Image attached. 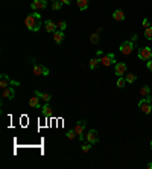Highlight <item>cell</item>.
<instances>
[{
    "instance_id": "17",
    "label": "cell",
    "mask_w": 152,
    "mask_h": 169,
    "mask_svg": "<svg viewBox=\"0 0 152 169\" xmlns=\"http://www.w3.org/2000/svg\"><path fill=\"white\" fill-rule=\"evenodd\" d=\"M29 107H32V108H40V98H38L37 94H35L34 98L29 99Z\"/></svg>"
},
{
    "instance_id": "5",
    "label": "cell",
    "mask_w": 152,
    "mask_h": 169,
    "mask_svg": "<svg viewBox=\"0 0 152 169\" xmlns=\"http://www.w3.org/2000/svg\"><path fill=\"white\" fill-rule=\"evenodd\" d=\"M116 63H117V60H116V55H114V53H104V55L101 56V64L105 66V67L114 66Z\"/></svg>"
},
{
    "instance_id": "19",
    "label": "cell",
    "mask_w": 152,
    "mask_h": 169,
    "mask_svg": "<svg viewBox=\"0 0 152 169\" xmlns=\"http://www.w3.org/2000/svg\"><path fill=\"white\" fill-rule=\"evenodd\" d=\"M140 94H142L143 98L149 96V94H151V87H149V85H143V87L140 88Z\"/></svg>"
},
{
    "instance_id": "1",
    "label": "cell",
    "mask_w": 152,
    "mask_h": 169,
    "mask_svg": "<svg viewBox=\"0 0 152 169\" xmlns=\"http://www.w3.org/2000/svg\"><path fill=\"white\" fill-rule=\"evenodd\" d=\"M25 25H26V28H28L31 32H38L44 23H43L41 15H40L38 12H31V14L26 15V18H25Z\"/></svg>"
},
{
    "instance_id": "32",
    "label": "cell",
    "mask_w": 152,
    "mask_h": 169,
    "mask_svg": "<svg viewBox=\"0 0 152 169\" xmlns=\"http://www.w3.org/2000/svg\"><path fill=\"white\" fill-rule=\"evenodd\" d=\"M146 67H148V70H152V60H149V61H148Z\"/></svg>"
},
{
    "instance_id": "16",
    "label": "cell",
    "mask_w": 152,
    "mask_h": 169,
    "mask_svg": "<svg viewBox=\"0 0 152 169\" xmlns=\"http://www.w3.org/2000/svg\"><path fill=\"white\" fill-rule=\"evenodd\" d=\"M41 108H43V116H46V117H50V116H52V110H50L49 102H44V105H43Z\"/></svg>"
},
{
    "instance_id": "23",
    "label": "cell",
    "mask_w": 152,
    "mask_h": 169,
    "mask_svg": "<svg viewBox=\"0 0 152 169\" xmlns=\"http://www.w3.org/2000/svg\"><path fill=\"white\" fill-rule=\"evenodd\" d=\"M125 79H126L128 84H132V83L137 81V76H135L134 73H126V75H125Z\"/></svg>"
},
{
    "instance_id": "11",
    "label": "cell",
    "mask_w": 152,
    "mask_h": 169,
    "mask_svg": "<svg viewBox=\"0 0 152 169\" xmlns=\"http://www.w3.org/2000/svg\"><path fill=\"white\" fill-rule=\"evenodd\" d=\"M2 96L5 98V99H14V96H15V91H14V88L12 87H6V88H3V91H2Z\"/></svg>"
},
{
    "instance_id": "21",
    "label": "cell",
    "mask_w": 152,
    "mask_h": 169,
    "mask_svg": "<svg viewBox=\"0 0 152 169\" xmlns=\"http://www.w3.org/2000/svg\"><path fill=\"white\" fill-rule=\"evenodd\" d=\"M126 84H128V83H126L125 76H119V78H117V83H116V85H117L119 88H125V87H126Z\"/></svg>"
},
{
    "instance_id": "6",
    "label": "cell",
    "mask_w": 152,
    "mask_h": 169,
    "mask_svg": "<svg viewBox=\"0 0 152 169\" xmlns=\"http://www.w3.org/2000/svg\"><path fill=\"white\" fill-rule=\"evenodd\" d=\"M137 55H139L140 60L149 61V60H152V49L151 47H140L139 52H137Z\"/></svg>"
},
{
    "instance_id": "37",
    "label": "cell",
    "mask_w": 152,
    "mask_h": 169,
    "mask_svg": "<svg viewBox=\"0 0 152 169\" xmlns=\"http://www.w3.org/2000/svg\"><path fill=\"white\" fill-rule=\"evenodd\" d=\"M52 2H56V0H52Z\"/></svg>"
},
{
    "instance_id": "33",
    "label": "cell",
    "mask_w": 152,
    "mask_h": 169,
    "mask_svg": "<svg viewBox=\"0 0 152 169\" xmlns=\"http://www.w3.org/2000/svg\"><path fill=\"white\" fill-rule=\"evenodd\" d=\"M59 2H61L63 5H70V2H72V0H59Z\"/></svg>"
},
{
    "instance_id": "3",
    "label": "cell",
    "mask_w": 152,
    "mask_h": 169,
    "mask_svg": "<svg viewBox=\"0 0 152 169\" xmlns=\"http://www.w3.org/2000/svg\"><path fill=\"white\" fill-rule=\"evenodd\" d=\"M134 47H135V44L134 41H131V40H126V41H123L120 44V47H119V50H120V53L122 55H125V56H128V55H131L132 53V50H134Z\"/></svg>"
},
{
    "instance_id": "25",
    "label": "cell",
    "mask_w": 152,
    "mask_h": 169,
    "mask_svg": "<svg viewBox=\"0 0 152 169\" xmlns=\"http://www.w3.org/2000/svg\"><path fill=\"white\" fill-rule=\"evenodd\" d=\"M66 137H67L69 140H73L75 137H78V134L75 133V129H69V131L66 133Z\"/></svg>"
},
{
    "instance_id": "20",
    "label": "cell",
    "mask_w": 152,
    "mask_h": 169,
    "mask_svg": "<svg viewBox=\"0 0 152 169\" xmlns=\"http://www.w3.org/2000/svg\"><path fill=\"white\" fill-rule=\"evenodd\" d=\"M76 5L81 11H84V9L88 8V0H76Z\"/></svg>"
},
{
    "instance_id": "22",
    "label": "cell",
    "mask_w": 152,
    "mask_h": 169,
    "mask_svg": "<svg viewBox=\"0 0 152 169\" xmlns=\"http://www.w3.org/2000/svg\"><path fill=\"white\" fill-rule=\"evenodd\" d=\"M99 64H101V58H91V60H90V69H91V70H94Z\"/></svg>"
},
{
    "instance_id": "9",
    "label": "cell",
    "mask_w": 152,
    "mask_h": 169,
    "mask_svg": "<svg viewBox=\"0 0 152 169\" xmlns=\"http://www.w3.org/2000/svg\"><path fill=\"white\" fill-rule=\"evenodd\" d=\"M31 8L32 11H43L47 8V0H34L31 3Z\"/></svg>"
},
{
    "instance_id": "31",
    "label": "cell",
    "mask_w": 152,
    "mask_h": 169,
    "mask_svg": "<svg viewBox=\"0 0 152 169\" xmlns=\"http://www.w3.org/2000/svg\"><path fill=\"white\" fill-rule=\"evenodd\" d=\"M49 75V69L46 66H43V76H47Z\"/></svg>"
},
{
    "instance_id": "2",
    "label": "cell",
    "mask_w": 152,
    "mask_h": 169,
    "mask_svg": "<svg viewBox=\"0 0 152 169\" xmlns=\"http://www.w3.org/2000/svg\"><path fill=\"white\" fill-rule=\"evenodd\" d=\"M139 108H140L145 114H151V111H152V93L149 96L143 98V99L139 102Z\"/></svg>"
},
{
    "instance_id": "36",
    "label": "cell",
    "mask_w": 152,
    "mask_h": 169,
    "mask_svg": "<svg viewBox=\"0 0 152 169\" xmlns=\"http://www.w3.org/2000/svg\"><path fill=\"white\" fill-rule=\"evenodd\" d=\"M151 149H152V140H151Z\"/></svg>"
},
{
    "instance_id": "34",
    "label": "cell",
    "mask_w": 152,
    "mask_h": 169,
    "mask_svg": "<svg viewBox=\"0 0 152 169\" xmlns=\"http://www.w3.org/2000/svg\"><path fill=\"white\" fill-rule=\"evenodd\" d=\"M137 38H139V35H135V34H134V35H132V37H131V41H137Z\"/></svg>"
},
{
    "instance_id": "14",
    "label": "cell",
    "mask_w": 152,
    "mask_h": 169,
    "mask_svg": "<svg viewBox=\"0 0 152 169\" xmlns=\"http://www.w3.org/2000/svg\"><path fill=\"white\" fill-rule=\"evenodd\" d=\"M113 18L116 21H123L125 20V12L122 9H116L113 12Z\"/></svg>"
},
{
    "instance_id": "4",
    "label": "cell",
    "mask_w": 152,
    "mask_h": 169,
    "mask_svg": "<svg viewBox=\"0 0 152 169\" xmlns=\"http://www.w3.org/2000/svg\"><path fill=\"white\" fill-rule=\"evenodd\" d=\"M85 125H87V121L85 119H82V121H78L75 124V133L78 134V137H79V140L82 142V140H85V136H84V129H85Z\"/></svg>"
},
{
    "instance_id": "29",
    "label": "cell",
    "mask_w": 152,
    "mask_h": 169,
    "mask_svg": "<svg viewBox=\"0 0 152 169\" xmlns=\"http://www.w3.org/2000/svg\"><path fill=\"white\" fill-rule=\"evenodd\" d=\"M145 37H146L148 40H152V26L148 28V29H145Z\"/></svg>"
},
{
    "instance_id": "8",
    "label": "cell",
    "mask_w": 152,
    "mask_h": 169,
    "mask_svg": "<svg viewBox=\"0 0 152 169\" xmlns=\"http://www.w3.org/2000/svg\"><path fill=\"white\" fill-rule=\"evenodd\" d=\"M126 64L125 63H116L114 64V73L117 75V78L119 76H125L126 75Z\"/></svg>"
},
{
    "instance_id": "7",
    "label": "cell",
    "mask_w": 152,
    "mask_h": 169,
    "mask_svg": "<svg viewBox=\"0 0 152 169\" xmlns=\"http://www.w3.org/2000/svg\"><path fill=\"white\" fill-rule=\"evenodd\" d=\"M85 140L90 142L91 145L97 143V142H99V133H97V129H90V131L87 133V136H85Z\"/></svg>"
},
{
    "instance_id": "13",
    "label": "cell",
    "mask_w": 152,
    "mask_h": 169,
    "mask_svg": "<svg viewBox=\"0 0 152 169\" xmlns=\"http://www.w3.org/2000/svg\"><path fill=\"white\" fill-rule=\"evenodd\" d=\"M64 40V31H59V29H56L55 32H53V41L55 43H63Z\"/></svg>"
},
{
    "instance_id": "10",
    "label": "cell",
    "mask_w": 152,
    "mask_h": 169,
    "mask_svg": "<svg viewBox=\"0 0 152 169\" xmlns=\"http://www.w3.org/2000/svg\"><path fill=\"white\" fill-rule=\"evenodd\" d=\"M11 84L18 85V83H17V81H11L8 75L2 73V76H0V87H2V90H3V88H6V87H9Z\"/></svg>"
},
{
    "instance_id": "18",
    "label": "cell",
    "mask_w": 152,
    "mask_h": 169,
    "mask_svg": "<svg viewBox=\"0 0 152 169\" xmlns=\"http://www.w3.org/2000/svg\"><path fill=\"white\" fill-rule=\"evenodd\" d=\"M34 75H37V76L43 75V66L35 63V60H34Z\"/></svg>"
},
{
    "instance_id": "30",
    "label": "cell",
    "mask_w": 152,
    "mask_h": 169,
    "mask_svg": "<svg viewBox=\"0 0 152 169\" xmlns=\"http://www.w3.org/2000/svg\"><path fill=\"white\" fill-rule=\"evenodd\" d=\"M143 28H145V29H148V28H151V23H149V18H143Z\"/></svg>"
},
{
    "instance_id": "35",
    "label": "cell",
    "mask_w": 152,
    "mask_h": 169,
    "mask_svg": "<svg viewBox=\"0 0 152 169\" xmlns=\"http://www.w3.org/2000/svg\"><path fill=\"white\" fill-rule=\"evenodd\" d=\"M146 168H148V169H152V163H148V165H146Z\"/></svg>"
},
{
    "instance_id": "26",
    "label": "cell",
    "mask_w": 152,
    "mask_h": 169,
    "mask_svg": "<svg viewBox=\"0 0 152 169\" xmlns=\"http://www.w3.org/2000/svg\"><path fill=\"white\" fill-rule=\"evenodd\" d=\"M61 6H63V3H61L59 0L52 2V9H53V11H59V9H61Z\"/></svg>"
},
{
    "instance_id": "27",
    "label": "cell",
    "mask_w": 152,
    "mask_h": 169,
    "mask_svg": "<svg viewBox=\"0 0 152 169\" xmlns=\"http://www.w3.org/2000/svg\"><path fill=\"white\" fill-rule=\"evenodd\" d=\"M91 146H93V145H91L90 142H87V143H82V146H81V148H82V152H88V151L91 149Z\"/></svg>"
},
{
    "instance_id": "15",
    "label": "cell",
    "mask_w": 152,
    "mask_h": 169,
    "mask_svg": "<svg viewBox=\"0 0 152 169\" xmlns=\"http://www.w3.org/2000/svg\"><path fill=\"white\" fill-rule=\"evenodd\" d=\"M35 94H37L40 99H43L44 102H50V99H52V96L49 93H41L40 90H35Z\"/></svg>"
},
{
    "instance_id": "24",
    "label": "cell",
    "mask_w": 152,
    "mask_h": 169,
    "mask_svg": "<svg viewBox=\"0 0 152 169\" xmlns=\"http://www.w3.org/2000/svg\"><path fill=\"white\" fill-rule=\"evenodd\" d=\"M99 40H101V38H99V34H97V32L90 35V43H91V44H97V43H99Z\"/></svg>"
},
{
    "instance_id": "12",
    "label": "cell",
    "mask_w": 152,
    "mask_h": 169,
    "mask_svg": "<svg viewBox=\"0 0 152 169\" xmlns=\"http://www.w3.org/2000/svg\"><path fill=\"white\" fill-rule=\"evenodd\" d=\"M44 28H46V32H49V34H53V32L58 29L56 23H53L52 20H46V23H44Z\"/></svg>"
},
{
    "instance_id": "28",
    "label": "cell",
    "mask_w": 152,
    "mask_h": 169,
    "mask_svg": "<svg viewBox=\"0 0 152 169\" xmlns=\"http://www.w3.org/2000/svg\"><path fill=\"white\" fill-rule=\"evenodd\" d=\"M56 26H58V29H59V31H64V29L67 28V23H66L64 20H61V21H58V23H56Z\"/></svg>"
}]
</instances>
